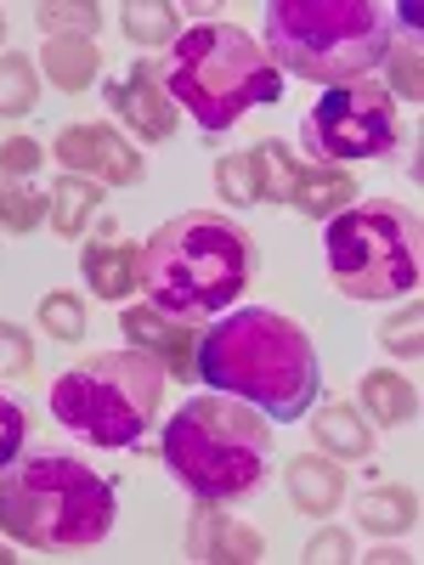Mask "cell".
<instances>
[{"instance_id": "cell-27", "label": "cell", "mask_w": 424, "mask_h": 565, "mask_svg": "<svg viewBox=\"0 0 424 565\" xmlns=\"http://www.w3.org/2000/svg\"><path fill=\"white\" fill-rule=\"evenodd\" d=\"M40 328H52V340H80V334H85V306H80V295H45V300H40Z\"/></svg>"}, {"instance_id": "cell-18", "label": "cell", "mask_w": 424, "mask_h": 565, "mask_svg": "<svg viewBox=\"0 0 424 565\" xmlns=\"http://www.w3.org/2000/svg\"><path fill=\"white\" fill-rule=\"evenodd\" d=\"M311 436H317V447L322 452H335V458H368L373 452V430L362 424V413L357 407H317V418H311Z\"/></svg>"}, {"instance_id": "cell-32", "label": "cell", "mask_w": 424, "mask_h": 565, "mask_svg": "<svg viewBox=\"0 0 424 565\" xmlns=\"http://www.w3.org/2000/svg\"><path fill=\"white\" fill-rule=\"evenodd\" d=\"M385 57H391L396 90H407V103H418V90H424V79H418V52H413V45H396V52H385Z\"/></svg>"}, {"instance_id": "cell-29", "label": "cell", "mask_w": 424, "mask_h": 565, "mask_svg": "<svg viewBox=\"0 0 424 565\" xmlns=\"http://www.w3.org/2000/svg\"><path fill=\"white\" fill-rule=\"evenodd\" d=\"M418 322H424V311L418 306H407V317H391L385 322V351H396V356H418V345H424V334H418Z\"/></svg>"}, {"instance_id": "cell-2", "label": "cell", "mask_w": 424, "mask_h": 565, "mask_svg": "<svg viewBox=\"0 0 424 565\" xmlns=\"http://www.w3.org/2000/svg\"><path fill=\"white\" fill-rule=\"evenodd\" d=\"M136 277L159 311L181 322L215 317L250 289V232L215 210L165 221L148 238V249H141Z\"/></svg>"}, {"instance_id": "cell-28", "label": "cell", "mask_w": 424, "mask_h": 565, "mask_svg": "<svg viewBox=\"0 0 424 565\" xmlns=\"http://www.w3.org/2000/svg\"><path fill=\"white\" fill-rule=\"evenodd\" d=\"M40 215H45V199L40 193H18V186H7V175H0V226H7V232H29Z\"/></svg>"}, {"instance_id": "cell-26", "label": "cell", "mask_w": 424, "mask_h": 565, "mask_svg": "<svg viewBox=\"0 0 424 565\" xmlns=\"http://www.w3.org/2000/svg\"><path fill=\"white\" fill-rule=\"evenodd\" d=\"M255 164H261V199H272V204H289V186H295V159L283 153V141H261V148H255Z\"/></svg>"}, {"instance_id": "cell-19", "label": "cell", "mask_w": 424, "mask_h": 565, "mask_svg": "<svg viewBox=\"0 0 424 565\" xmlns=\"http://www.w3.org/2000/svg\"><path fill=\"white\" fill-rule=\"evenodd\" d=\"M362 407L380 424H413L418 418V391L402 380V373H368L362 380Z\"/></svg>"}, {"instance_id": "cell-33", "label": "cell", "mask_w": 424, "mask_h": 565, "mask_svg": "<svg viewBox=\"0 0 424 565\" xmlns=\"http://www.w3.org/2000/svg\"><path fill=\"white\" fill-rule=\"evenodd\" d=\"M23 447V407L0 396V463H12Z\"/></svg>"}, {"instance_id": "cell-10", "label": "cell", "mask_w": 424, "mask_h": 565, "mask_svg": "<svg viewBox=\"0 0 424 565\" xmlns=\"http://www.w3.org/2000/svg\"><path fill=\"white\" fill-rule=\"evenodd\" d=\"M52 153L85 181H114V186H136L141 181V153L108 125H68Z\"/></svg>"}, {"instance_id": "cell-22", "label": "cell", "mask_w": 424, "mask_h": 565, "mask_svg": "<svg viewBox=\"0 0 424 565\" xmlns=\"http://www.w3.org/2000/svg\"><path fill=\"white\" fill-rule=\"evenodd\" d=\"M40 97V74L29 57H0V119H18L29 114Z\"/></svg>"}, {"instance_id": "cell-5", "label": "cell", "mask_w": 424, "mask_h": 565, "mask_svg": "<svg viewBox=\"0 0 424 565\" xmlns=\"http://www.w3.org/2000/svg\"><path fill=\"white\" fill-rule=\"evenodd\" d=\"M165 85H170V103H181L199 119V130L215 136L226 125H239L250 108L277 103L283 74L244 29L199 23L176 40V52L165 63Z\"/></svg>"}, {"instance_id": "cell-3", "label": "cell", "mask_w": 424, "mask_h": 565, "mask_svg": "<svg viewBox=\"0 0 424 565\" xmlns=\"http://www.w3.org/2000/svg\"><path fill=\"white\" fill-rule=\"evenodd\" d=\"M0 526L29 548H91L114 526V487L68 452H34L0 476Z\"/></svg>"}, {"instance_id": "cell-35", "label": "cell", "mask_w": 424, "mask_h": 565, "mask_svg": "<svg viewBox=\"0 0 424 565\" xmlns=\"http://www.w3.org/2000/svg\"><path fill=\"white\" fill-rule=\"evenodd\" d=\"M0 565H12V554H7V548H0Z\"/></svg>"}, {"instance_id": "cell-16", "label": "cell", "mask_w": 424, "mask_h": 565, "mask_svg": "<svg viewBox=\"0 0 424 565\" xmlns=\"http://www.w3.org/2000/svg\"><path fill=\"white\" fill-rule=\"evenodd\" d=\"M136 266H141V255H136L130 244H91V249L80 255L85 282H91L103 300H125V295L136 289Z\"/></svg>"}, {"instance_id": "cell-1", "label": "cell", "mask_w": 424, "mask_h": 565, "mask_svg": "<svg viewBox=\"0 0 424 565\" xmlns=\"http://www.w3.org/2000/svg\"><path fill=\"white\" fill-rule=\"evenodd\" d=\"M199 380H210L221 396L261 407L266 418H306L317 402V385H322V367H317L306 328H295L277 311L250 306L204 334Z\"/></svg>"}, {"instance_id": "cell-25", "label": "cell", "mask_w": 424, "mask_h": 565, "mask_svg": "<svg viewBox=\"0 0 424 565\" xmlns=\"http://www.w3.org/2000/svg\"><path fill=\"white\" fill-rule=\"evenodd\" d=\"M125 34L136 40V45H159V40H170L176 34V7H165V0H130L125 7Z\"/></svg>"}, {"instance_id": "cell-30", "label": "cell", "mask_w": 424, "mask_h": 565, "mask_svg": "<svg viewBox=\"0 0 424 565\" xmlns=\"http://www.w3.org/2000/svg\"><path fill=\"white\" fill-rule=\"evenodd\" d=\"M29 367H34L29 334H23V328H12V322H0V373H29Z\"/></svg>"}, {"instance_id": "cell-21", "label": "cell", "mask_w": 424, "mask_h": 565, "mask_svg": "<svg viewBox=\"0 0 424 565\" xmlns=\"http://www.w3.org/2000/svg\"><path fill=\"white\" fill-rule=\"evenodd\" d=\"M52 226L63 232V238H74V232H85V221L97 215V204H103V193H97V181H85V175H63V181H52Z\"/></svg>"}, {"instance_id": "cell-11", "label": "cell", "mask_w": 424, "mask_h": 565, "mask_svg": "<svg viewBox=\"0 0 424 565\" xmlns=\"http://www.w3.org/2000/svg\"><path fill=\"white\" fill-rule=\"evenodd\" d=\"M119 328H125V340H130L136 351L159 356V367L176 373V380H193V373H199L193 328H181V317H170V311H159V306H130V311L119 317Z\"/></svg>"}, {"instance_id": "cell-36", "label": "cell", "mask_w": 424, "mask_h": 565, "mask_svg": "<svg viewBox=\"0 0 424 565\" xmlns=\"http://www.w3.org/2000/svg\"><path fill=\"white\" fill-rule=\"evenodd\" d=\"M0 40H7V18H0Z\"/></svg>"}, {"instance_id": "cell-17", "label": "cell", "mask_w": 424, "mask_h": 565, "mask_svg": "<svg viewBox=\"0 0 424 565\" xmlns=\"http://www.w3.org/2000/svg\"><path fill=\"white\" fill-rule=\"evenodd\" d=\"M351 199H357V181L346 170H300L295 164L289 204L300 215H340V210H351Z\"/></svg>"}, {"instance_id": "cell-31", "label": "cell", "mask_w": 424, "mask_h": 565, "mask_svg": "<svg viewBox=\"0 0 424 565\" xmlns=\"http://www.w3.org/2000/svg\"><path fill=\"white\" fill-rule=\"evenodd\" d=\"M29 170H40V141L29 136L0 141V175H29Z\"/></svg>"}, {"instance_id": "cell-12", "label": "cell", "mask_w": 424, "mask_h": 565, "mask_svg": "<svg viewBox=\"0 0 424 565\" xmlns=\"http://www.w3.org/2000/svg\"><path fill=\"white\" fill-rule=\"evenodd\" d=\"M108 103H114V114H119L141 141H165V136L176 130V103H165L159 68H130V74L108 90Z\"/></svg>"}, {"instance_id": "cell-24", "label": "cell", "mask_w": 424, "mask_h": 565, "mask_svg": "<svg viewBox=\"0 0 424 565\" xmlns=\"http://www.w3.org/2000/svg\"><path fill=\"white\" fill-rule=\"evenodd\" d=\"M97 23H103V12L97 7H85V0H45L40 7V29H45V40L52 34H97Z\"/></svg>"}, {"instance_id": "cell-13", "label": "cell", "mask_w": 424, "mask_h": 565, "mask_svg": "<svg viewBox=\"0 0 424 565\" xmlns=\"http://www.w3.org/2000/svg\"><path fill=\"white\" fill-rule=\"evenodd\" d=\"M187 548H193L199 559H232V565H250V559H261V537L250 532V526H239L226 509H215V503H204L199 514H193V526H187Z\"/></svg>"}, {"instance_id": "cell-6", "label": "cell", "mask_w": 424, "mask_h": 565, "mask_svg": "<svg viewBox=\"0 0 424 565\" xmlns=\"http://www.w3.org/2000/svg\"><path fill=\"white\" fill-rule=\"evenodd\" d=\"M272 57L322 85H351L391 52V18L373 0H277L266 12Z\"/></svg>"}, {"instance_id": "cell-20", "label": "cell", "mask_w": 424, "mask_h": 565, "mask_svg": "<svg viewBox=\"0 0 424 565\" xmlns=\"http://www.w3.org/2000/svg\"><path fill=\"white\" fill-rule=\"evenodd\" d=\"M357 521L362 532H380V537H396L418 521V498L407 487H380V492H368L362 509H357Z\"/></svg>"}, {"instance_id": "cell-34", "label": "cell", "mask_w": 424, "mask_h": 565, "mask_svg": "<svg viewBox=\"0 0 424 565\" xmlns=\"http://www.w3.org/2000/svg\"><path fill=\"white\" fill-rule=\"evenodd\" d=\"M306 559H322V565H335V559H351V537L346 532H317Z\"/></svg>"}, {"instance_id": "cell-7", "label": "cell", "mask_w": 424, "mask_h": 565, "mask_svg": "<svg viewBox=\"0 0 424 565\" xmlns=\"http://www.w3.org/2000/svg\"><path fill=\"white\" fill-rule=\"evenodd\" d=\"M165 396V367L148 351H97L52 385V413L91 447H130L153 424Z\"/></svg>"}, {"instance_id": "cell-15", "label": "cell", "mask_w": 424, "mask_h": 565, "mask_svg": "<svg viewBox=\"0 0 424 565\" xmlns=\"http://www.w3.org/2000/svg\"><path fill=\"white\" fill-rule=\"evenodd\" d=\"M40 57H45V79L63 85V90H85L91 79H97V68H103L97 40H85V34H52Z\"/></svg>"}, {"instance_id": "cell-9", "label": "cell", "mask_w": 424, "mask_h": 565, "mask_svg": "<svg viewBox=\"0 0 424 565\" xmlns=\"http://www.w3.org/2000/svg\"><path fill=\"white\" fill-rule=\"evenodd\" d=\"M306 148L317 159H380L396 148V103L391 90L351 79L335 85L328 97L306 114Z\"/></svg>"}, {"instance_id": "cell-14", "label": "cell", "mask_w": 424, "mask_h": 565, "mask_svg": "<svg viewBox=\"0 0 424 565\" xmlns=\"http://www.w3.org/2000/svg\"><path fill=\"white\" fill-rule=\"evenodd\" d=\"M340 498H346L340 463H328V458H317V452H306V458L289 463V503H295L300 514H328V509H340Z\"/></svg>"}, {"instance_id": "cell-8", "label": "cell", "mask_w": 424, "mask_h": 565, "mask_svg": "<svg viewBox=\"0 0 424 565\" xmlns=\"http://www.w3.org/2000/svg\"><path fill=\"white\" fill-rule=\"evenodd\" d=\"M424 238L402 204H351L328 221V271L351 300H396L418 282Z\"/></svg>"}, {"instance_id": "cell-23", "label": "cell", "mask_w": 424, "mask_h": 565, "mask_svg": "<svg viewBox=\"0 0 424 565\" xmlns=\"http://www.w3.org/2000/svg\"><path fill=\"white\" fill-rule=\"evenodd\" d=\"M215 181H221L226 204H239V210L261 204V164H255V153H232V159H221V164H215Z\"/></svg>"}, {"instance_id": "cell-4", "label": "cell", "mask_w": 424, "mask_h": 565, "mask_svg": "<svg viewBox=\"0 0 424 565\" xmlns=\"http://www.w3.org/2000/svg\"><path fill=\"white\" fill-rule=\"evenodd\" d=\"M165 463L204 503H232L266 481L272 430L261 413L232 396H193L165 430Z\"/></svg>"}]
</instances>
